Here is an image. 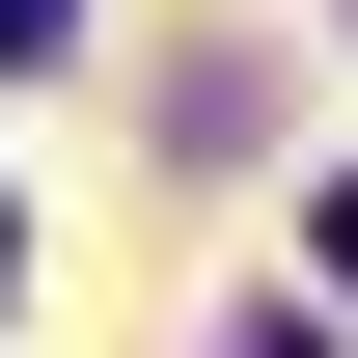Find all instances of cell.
I'll use <instances>...</instances> for the list:
<instances>
[{
    "instance_id": "obj_1",
    "label": "cell",
    "mask_w": 358,
    "mask_h": 358,
    "mask_svg": "<svg viewBox=\"0 0 358 358\" xmlns=\"http://www.w3.org/2000/svg\"><path fill=\"white\" fill-rule=\"evenodd\" d=\"M0 55H83V0H0Z\"/></svg>"
},
{
    "instance_id": "obj_3",
    "label": "cell",
    "mask_w": 358,
    "mask_h": 358,
    "mask_svg": "<svg viewBox=\"0 0 358 358\" xmlns=\"http://www.w3.org/2000/svg\"><path fill=\"white\" fill-rule=\"evenodd\" d=\"M0 275H28V221H0Z\"/></svg>"
},
{
    "instance_id": "obj_2",
    "label": "cell",
    "mask_w": 358,
    "mask_h": 358,
    "mask_svg": "<svg viewBox=\"0 0 358 358\" xmlns=\"http://www.w3.org/2000/svg\"><path fill=\"white\" fill-rule=\"evenodd\" d=\"M303 275H331V303H358V193H331V221H303Z\"/></svg>"
}]
</instances>
